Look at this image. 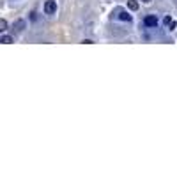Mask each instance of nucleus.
<instances>
[{
    "label": "nucleus",
    "instance_id": "obj_1",
    "mask_svg": "<svg viewBox=\"0 0 177 177\" xmlns=\"http://www.w3.org/2000/svg\"><path fill=\"white\" fill-rule=\"evenodd\" d=\"M55 11H57V2L55 0H46V4H44V13L53 14Z\"/></svg>",
    "mask_w": 177,
    "mask_h": 177
},
{
    "label": "nucleus",
    "instance_id": "obj_2",
    "mask_svg": "<svg viewBox=\"0 0 177 177\" xmlns=\"http://www.w3.org/2000/svg\"><path fill=\"white\" fill-rule=\"evenodd\" d=\"M143 23H145V27H156L158 25V18H156L154 14H149V16H145V20H143Z\"/></svg>",
    "mask_w": 177,
    "mask_h": 177
},
{
    "label": "nucleus",
    "instance_id": "obj_3",
    "mask_svg": "<svg viewBox=\"0 0 177 177\" xmlns=\"http://www.w3.org/2000/svg\"><path fill=\"white\" fill-rule=\"evenodd\" d=\"M117 16H119V20H122V21H131V14H127L126 11H117Z\"/></svg>",
    "mask_w": 177,
    "mask_h": 177
},
{
    "label": "nucleus",
    "instance_id": "obj_4",
    "mask_svg": "<svg viewBox=\"0 0 177 177\" xmlns=\"http://www.w3.org/2000/svg\"><path fill=\"white\" fill-rule=\"evenodd\" d=\"M163 23H165V27H168L170 30H174V28H175V21L172 20L170 16H165V20H163Z\"/></svg>",
    "mask_w": 177,
    "mask_h": 177
},
{
    "label": "nucleus",
    "instance_id": "obj_5",
    "mask_svg": "<svg viewBox=\"0 0 177 177\" xmlns=\"http://www.w3.org/2000/svg\"><path fill=\"white\" fill-rule=\"evenodd\" d=\"M127 7H129L131 11H136V9H138V2H136V0H129V2H127Z\"/></svg>",
    "mask_w": 177,
    "mask_h": 177
},
{
    "label": "nucleus",
    "instance_id": "obj_6",
    "mask_svg": "<svg viewBox=\"0 0 177 177\" xmlns=\"http://www.w3.org/2000/svg\"><path fill=\"white\" fill-rule=\"evenodd\" d=\"M0 42H4V44H11V42H13V37H11V35H2V37H0Z\"/></svg>",
    "mask_w": 177,
    "mask_h": 177
},
{
    "label": "nucleus",
    "instance_id": "obj_7",
    "mask_svg": "<svg viewBox=\"0 0 177 177\" xmlns=\"http://www.w3.org/2000/svg\"><path fill=\"white\" fill-rule=\"evenodd\" d=\"M23 27H25V21H23V20L16 21V30H18V32H21V30H23Z\"/></svg>",
    "mask_w": 177,
    "mask_h": 177
},
{
    "label": "nucleus",
    "instance_id": "obj_8",
    "mask_svg": "<svg viewBox=\"0 0 177 177\" xmlns=\"http://www.w3.org/2000/svg\"><path fill=\"white\" fill-rule=\"evenodd\" d=\"M6 30H7V21L0 20V32H6Z\"/></svg>",
    "mask_w": 177,
    "mask_h": 177
},
{
    "label": "nucleus",
    "instance_id": "obj_9",
    "mask_svg": "<svg viewBox=\"0 0 177 177\" xmlns=\"http://www.w3.org/2000/svg\"><path fill=\"white\" fill-rule=\"evenodd\" d=\"M142 2H145V4H149V2H151V0H142Z\"/></svg>",
    "mask_w": 177,
    "mask_h": 177
}]
</instances>
